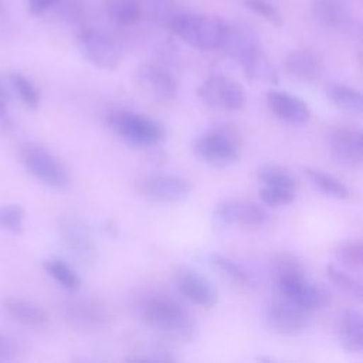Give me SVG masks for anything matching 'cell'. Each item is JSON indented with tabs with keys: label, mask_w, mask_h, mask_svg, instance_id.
<instances>
[{
	"label": "cell",
	"mask_w": 363,
	"mask_h": 363,
	"mask_svg": "<svg viewBox=\"0 0 363 363\" xmlns=\"http://www.w3.org/2000/svg\"><path fill=\"white\" fill-rule=\"evenodd\" d=\"M133 316L152 330L177 342L196 339L199 326L190 311L162 292H145L132 302Z\"/></svg>",
	"instance_id": "6da1fadb"
},
{
	"label": "cell",
	"mask_w": 363,
	"mask_h": 363,
	"mask_svg": "<svg viewBox=\"0 0 363 363\" xmlns=\"http://www.w3.org/2000/svg\"><path fill=\"white\" fill-rule=\"evenodd\" d=\"M106 123L118 138L133 146H155L166 136V129L160 122L129 109L111 111Z\"/></svg>",
	"instance_id": "7a4b0ae2"
},
{
	"label": "cell",
	"mask_w": 363,
	"mask_h": 363,
	"mask_svg": "<svg viewBox=\"0 0 363 363\" xmlns=\"http://www.w3.org/2000/svg\"><path fill=\"white\" fill-rule=\"evenodd\" d=\"M225 21L213 16L180 13L170 20V30L187 45L197 50H216L220 47Z\"/></svg>",
	"instance_id": "3957f363"
},
{
	"label": "cell",
	"mask_w": 363,
	"mask_h": 363,
	"mask_svg": "<svg viewBox=\"0 0 363 363\" xmlns=\"http://www.w3.org/2000/svg\"><path fill=\"white\" fill-rule=\"evenodd\" d=\"M193 152L213 167H227L238 160V133L230 125H216L194 139Z\"/></svg>",
	"instance_id": "277c9868"
},
{
	"label": "cell",
	"mask_w": 363,
	"mask_h": 363,
	"mask_svg": "<svg viewBox=\"0 0 363 363\" xmlns=\"http://www.w3.org/2000/svg\"><path fill=\"white\" fill-rule=\"evenodd\" d=\"M18 157L27 172L48 187L65 189L71 183L68 167L52 152L38 143H23L18 147Z\"/></svg>",
	"instance_id": "5b68a950"
},
{
	"label": "cell",
	"mask_w": 363,
	"mask_h": 363,
	"mask_svg": "<svg viewBox=\"0 0 363 363\" xmlns=\"http://www.w3.org/2000/svg\"><path fill=\"white\" fill-rule=\"evenodd\" d=\"M77 45L91 65L104 71L116 69L123 57L121 44L108 33L96 28H81L77 33Z\"/></svg>",
	"instance_id": "8992f818"
},
{
	"label": "cell",
	"mask_w": 363,
	"mask_h": 363,
	"mask_svg": "<svg viewBox=\"0 0 363 363\" xmlns=\"http://www.w3.org/2000/svg\"><path fill=\"white\" fill-rule=\"evenodd\" d=\"M199 95L201 101L213 109L238 112L247 105V95L241 84L221 74L206 78L199 88Z\"/></svg>",
	"instance_id": "52a82bcc"
},
{
	"label": "cell",
	"mask_w": 363,
	"mask_h": 363,
	"mask_svg": "<svg viewBox=\"0 0 363 363\" xmlns=\"http://www.w3.org/2000/svg\"><path fill=\"white\" fill-rule=\"evenodd\" d=\"M309 311L277 294L267 305V323L271 330L279 335H298L303 332L311 322Z\"/></svg>",
	"instance_id": "ba28073f"
},
{
	"label": "cell",
	"mask_w": 363,
	"mask_h": 363,
	"mask_svg": "<svg viewBox=\"0 0 363 363\" xmlns=\"http://www.w3.org/2000/svg\"><path fill=\"white\" fill-rule=\"evenodd\" d=\"M61 313L71 326L84 330L102 329L111 320V313L106 305L102 301L89 296H77L64 301Z\"/></svg>",
	"instance_id": "9c48e42d"
},
{
	"label": "cell",
	"mask_w": 363,
	"mask_h": 363,
	"mask_svg": "<svg viewBox=\"0 0 363 363\" xmlns=\"http://www.w3.org/2000/svg\"><path fill=\"white\" fill-rule=\"evenodd\" d=\"M60 237L69 255L79 264L89 265L96 259V244L88 224L74 216H67L60 224Z\"/></svg>",
	"instance_id": "30bf717a"
},
{
	"label": "cell",
	"mask_w": 363,
	"mask_h": 363,
	"mask_svg": "<svg viewBox=\"0 0 363 363\" xmlns=\"http://www.w3.org/2000/svg\"><path fill=\"white\" fill-rule=\"evenodd\" d=\"M275 285L278 294L309 312L323 309L330 302L329 291L323 285L311 284L306 275L278 279L275 281Z\"/></svg>",
	"instance_id": "8fae6325"
},
{
	"label": "cell",
	"mask_w": 363,
	"mask_h": 363,
	"mask_svg": "<svg viewBox=\"0 0 363 363\" xmlns=\"http://www.w3.org/2000/svg\"><path fill=\"white\" fill-rule=\"evenodd\" d=\"M139 193L157 203H179L189 197L191 184L189 180L180 176L157 174L149 176L138 183Z\"/></svg>",
	"instance_id": "7c38bea8"
},
{
	"label": "cell",
	"mask_w": 363,
	"mask_h": 363,
	"mask_svg": "<svg viewBox=\"0 0 363 363\" xmlns=\"http://www.w3.org/2000/svg\"><path fill=\"white\" fill-rule=\"evenodd\" d=\"M214 216L223 224L244 227H261L269 220V214L264 207L252 201L235 199L220 201L214 210Z\"/></svg>",
	"instance_id": "4fadbf2b"
},
{
	"label": "cell",
	"mask_w": 363,
	"mask_h": 363,
	"mask_svg": "<svg viewBox=\"0 0 363 363\" xmlns=\"http://www.w3.org/2000/svg\"><path fill=\"white\" fill-rule=\"evenodd\" d=\"M139 86L156 101H172L177 95L179 84L176 77L164 67L155 62H145L136 71Z\"/></svg>",
	"instance_id": "5bb4252c"
},
{
	"label": "cell",
	"mask_w": 363,
	"mask_h": 363,
	"mask_svg": "<svg viewBox=\"0 0 363 363\" xmlns=\"http://www.w3.org/2000/svg\"><path fill=\"white\" fill-rule=\"evenodd\" d=\"M328 145L332 155L343 164L359 167L363 159L362 130L353 126H335L328 135Z\"/></svg>",
	"instance_id": "9a60e30c"
},
{
	"label": "cell",
	"mask_w": 363,
	"mask_h": 363,
	"mask_svg": "<svg viewBox=\"0 0 363 363\" xmlns=\"http://www.w3.org/2000/svg\"><path fill=\"white\" fill-rule=\"evenodd\" d=\"M176 285L180 294L190 302L211 308L217 302V291L211 282L191 268H180L176 274Z\"/></svg>",
	"instance_id": "2e32d148"
},
{
	"label": "cell",
	"mask_w": 363,
	"mask_h": 363,
	"mask_svg": "<svg viewBox=\"0 0 363 363\" xmlns=\"http://www.w3.org/2000/svg\"><path fill=\"white\" fill-rule=\"evenodd\" d=\"M259 47V38L250 26L242 23H225L218 48L223 50L230 58L240 62L245 55Z\"/></svg>",
	"instance_id": "e0dca14e"
},
{
	"label": "cell",
	"mask_w": 363,
	"mask_h": 363,
	"mask_svg": "<svg viewBox=\"0 0 363 363\" xmlns=\"http://www.w3.org/2000/svg\"><path fill=\"white\" fill-rule=\"evenodd\" d=\"M267 105L277 118L292 125H303L311 119L312 112L308 104L301 98L282 91H269L267 94Z\"/></svg>",
	"instance_id": "ac0fdd59"
},
{
	"label": "cell",
	"mask_w": 363,
	"mask_h": 363,
	"mask_svg": "<svg viewBox=\"0 0 363 363\" xmlns=\"http://www.w3.org/2000/svg\"><path fill=\"white\" fill-rule=\"evenodd\" d=\"M284 64L291 78L305 84L318 81L325 69L322 58L316 52L305 48L291 51Z\"/></svg>",
	"instance_id": "d6986e66"
},
{
	"label": "cell",
	"mask_w": 363,
	"mask_h": 363,
	"mask_svg": "<svg viewBox=\"0 0 363 363\" xmlns=\"http://www.w3.org/2000/svg\"><path fill=\"white\" fill-rule=\"evenodd\" d=\"M4 312L17 320L18 323L30 328H44L50 322V316L44 308L40 305L14 296H6L1 301Z\"/></svg>",
	"instance_id": "ffe728a7"
},
{
	"label": "cell",
	"mask_w": 363,
	"mask_h": 363,
	"mask_svg": "<svg viewBox=\"0 0 363 363\" xmlns=\"http://www.w3.org/2000/svg\"><path fill=\"white\" fill-rule=\"evenodd\" d=\"M337 339L342 347L352 353H359L363 349V323L359 309H346L339 316Z\"/></svg>",
	"instance_id": "44dd1931"
},
{
	"label": "cell",
	"mask_w": 363,
	"mask_h": 363,
	"mask_svg": "<svg viewBox=\"0 0 363 363\" xmlns=\"http://www.w3.org/2000/svg\"><path fill=\"white\" fill-rule=\"evenodd\" d=\"M242 68L244 77L252 82H264V84H278V72L262 47L254 50L248 55H245L240 62Z\"/></svg>",
	"instance_id": "7402d4cb"
},
{
	"label": "cell",
	"mask_w": 363,
	"mask_h": 363,
	"mask_svg": "<svg viewBox=\"0 0 363 363\" xmlns=\"http://www.w3.org/2000/svg\"><path fill=\"white\" fill-rule=\"evenodd\" d=\"M311 11L318 24L325 28H339L347 20V11L340 0H312Z\"/></svg>",
	"instance_id": "603a6c76"
},
{
	"label": "cell",
	"mask_w": 363,
	"mask_h": 363,
	"mask_svg": "<svg viewBox=\"0 0 363 363\" xmlns=\"http://www.w3.org/2000/svg\"><path fill=\"white\" fill-rule=\"evenodd\" d=\"M326 95L336 108L352 115L362 113V95L357 89L345 84L332 82L326 86Z\"/></svg>",
	"instance_id": "cb8c5ba5"
},
{
	"label": "cell",
	"mask_w": 363,
	"mask_h": 363,
	"mask_svg": "<svg viewBox=\"0 0 363 363\" xmlns=\"http://www.w3.org/2000/svg\"><path fill=\"white\" fill-rule=\"evenodd\" d=\"M305 173L311 184L316 190H319L322 194L336 200H345L350 196V191L346 187V184L342 183L337 177L318 169H311V167H306Z\"/></svg>",
	"instance_id": "d4e9b609"
},
{
	"label": "cell",
	"mask_w": 363,
	"mask_h": 363,
	"mask_svg": "<svg viewBox=\"0 0 363 363\" xmlns=\"http://www.w3.org/2000/svg\"><path fill=\"white\" fill-rule=\"evenodd\" d=\"M105 11L119 26H132L142 17L139 0H105Z\"/></svg>",
	"instance_id": "484cf974"
},
{
	"label": "cell",
	"mask_w": 363,
	"mask_h": 363,
	"mask_svg": "<svg viewBox=\"0 0 363 363\" xmlns=\"http://www.w3.org/2000/svg\"><path fill=\"white\" fill-rule=\"evenodd\" d=\"M43 268L48 277H51L55 282H58V285H61L67 291H77L81 286L79 275L74 271V268L69 264H67L62 259H47Z\"/></svg>",
	"instance_id": "4316f807"
},
{
	"label": "cell",
	"mask_w": 363,
	"mask_h": 363,
	"mask_svg": "<svg viewBox=\"0 0 363 363\" xmlns=\"http://www.w3.org/2000/svg\"><path fill=\"white\" fill-rule=\"evenodd\" d=\"M257 176L262 186H274L289 190H296L298 187V180L295 179V176L288 169L279 164H262L258 169Z\"/></svg>",
	"instance_id": "83f0119b"
},
{
	"label": "cell",
	"mask_w": 363,
	"mask_h": 363,
	"mask_svg": "<svg viewBox=\"0 0 363 363\" xmlns=\"http://www.w3.org/2000/svg\"><path fill=\"white\" fill-rule=\"evenodd\" d=\"M208 261L214 268L221 271L224 275H227L233 281L244 284V285L252 284V275L248 272V269L244 268L241 264L235 262L234 259H231L225 255L213 252V254H210Z\"/></svg>",
	"instance_id": "f1b7e54d"
},
{
	"label": "cell",
	"mask_w": 363,
	"mask_h": 363,
	"mask_svg": "<svg viewBox=\"0 0 363 363\" xmlns=\"http://www.w3.org/2000/svg\"><path fill=\"white\" fill-rule=\"evenodd\" d=\"M9 79H10L13 89L20 96L21 102L28 109H37L40 106V102H41L40 91L27 77L21 75L18 72H13V74H10Z\"/></svg>",
	"instance_id": "f546056e"
},
{
	"label": "cell",
	"mask_w": 363,
	"mask_h": 363,
	"mask_svg": "<svg viewBox=\"0 0 363 363\" xmlns=\"http://www.w3.org/2000/svg\"><path fill=\"white\" fill-rule=\"evenodd\" d=\"M272 272L275 277V281L289 278V277H298L305 275V268L301 259L291 254V252H279L274 257L272 262Z\"/></svg>",
	"instance_id": "4dcf8cb0"
},
{
	"label": "cell",
	"mask_w": 363,
	"mask_h": 363,
	"mask_svg": "<svg viewBox=\"0 0 363 363\" xmlns=\"http://www.w3.org/2000/svg\"><path fill=\"white\" fill-rule=\"evenodd\" d=\"M326 274H328V278L333 282V285L337 289L343 291L345 294L354 298L356 301L362 299V284L353 275L337 268L333 264H329L326 267Z\"/></svg>",
	"instance_id": "1f68e13d"
},
{
	"label": "cell",
	"mask_w": 363,
	"mask_h": 363,
	"mask_svg": "<svg viewBox=\"0 0 363 363\" xmlns=\"http://www.w3.org/2000/svg\"><path fill=\"white\" fill-rule=\"evenodd\" d=\"M335 257L349 268H360L363 264V245L359 240L342 241L335 247Z\"/></svg>",
	"instance_id": "d6a6232c"
},
{
	"label": "cell",
	"mask_w": 363,
	"mask_h": 363,
	"mask_svg": "<svg viewBox=\"0 0 363 363\" xmlns=\"http://www.w3.org/2000/svg\"><path fill=\"white\" fill-rule=\"evenodd\" d=\"M0 228L11 234H21L24 230V210L18 204L0 207Z\"/></svg>",
	"instance_id": "836d02e7"
},
{
	"label": "cell",
	"mask_w": 363,
	"mask_h": 363,
	"mask_svg": "<svg viewBox=\"0 0 363 363\" xmlns=\"http://www.w3.org/2000/svg\"><path fill=\"white\" fill-rule=\"evenodd\" d=\"M295 191L296 190L274 187V186H262L259 190V199L267 206L284 207L291 204L295 200Z\"/></svg>",
	"instance_id": "e575fe53"
},
{
	"label": "cell",
	"mask_w": 363,
	"mask_h": 363,
	"mask_svg": "<svg viewBox=\"0 0 363 363\" xmlns=\"http://www.w3.org/2000/svg\"><path fill=\"white\" fill-rule=\"evenodd\" d=\"M244 6L274 26L282 24V16L279 10L268 0H244Z\"/></svg>",
	"instance_id": "d590c367"
},
{
	"label": "cell",
	"mask_w": 363,
	"mask_h": 363,
	"mask_svg": "<svg viewBox=\"0 0 363 363\" xmlns=\"http://www.w3.org/2000/svg\"><path fill=\"white\" fill-rule=\"evenodd\" d=\"M126 360L129 362H149V360H163V362H170L174 360V357L172 354H169L166 350H157V349H149V350H143V352H138L133 356L126 357Z\"/></svg>",
	"instance_id": "8d00e7d4"
},
{
	"label": "cell",
	"mask_w": 363,
	"mask_h": 363,
	"mask_svg": "<svg viewBox=\"0 0 363 363\" xmlns=\"http://www.w3.org/2000/svg\"><path fill=\"white\" fill-rule=\"evenodd\" d=\"M18 352H20V347L17 342L9 335L0 333V362L16 359Z\"/></svg>",
	"instance_id": "74e56055"
},
{
	"label": "cell",
	"mask_w": 363,
	"mask_h": 363,
	"mask_svg": "<svg viewBox=\"0 0 363 363\" xmlns=\"http://www.w3.org/2000/svg\"><path fill=\"white\" fill-rule=\"evenodd\" d=\"M7 105H9V95L0 81V130L3 132H9L10 129H13V122L9 116Z\"/></svg>",
	"instance_id": "f35d334b"
},
{
	"label": "cell",
	"mask_w": 363,
	"mask_h": 363,
	"mask_svg": "<svg viewBox=\"0 0 363 363\" xmlns=\"http://www.w3.org/2000/svg\"><path fill=\"white\" fill-rule=\"evenodd\" d=\"M57 0H27L28 9L33 14H41L48 10Z\"/></svg>",
	"instance_id": "ab89813d"
},
{
	"label": "cell",
	"mask_w": 363,
	"mask_h": 363,
	"mask_svg": "<svg viewBox=\"0 0 363 363\" xmlns=\"http://www.w3.org/2000/svg\"><path fill=\"white\" fill-rule=\"evenodd\" d=\"M105 231L109 234V235H116L118 234V227L112 223V221H108V224L105 225Z\"/></svg>",
	"instance_id": "60d3db41"
},
{
	"label": "cell",
	"mask_w": 363,
	"mask_h": 363,
	"mask_svg": "<svg viewBox=\"0 0 363 363\" xmlns=\"http://www.w3.org/2000/svg\"><path fill=\"white\" fill-rule=\"evenodd\" d=\"M4 11V3H3V0H0V14Z\"/></svg>",
	"instance_id": "b9f144b4"
}]
</instances>
